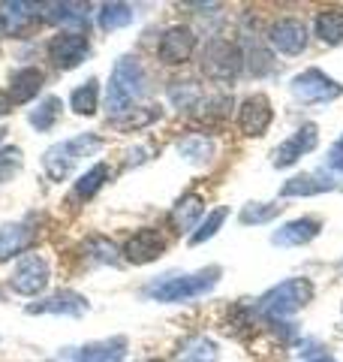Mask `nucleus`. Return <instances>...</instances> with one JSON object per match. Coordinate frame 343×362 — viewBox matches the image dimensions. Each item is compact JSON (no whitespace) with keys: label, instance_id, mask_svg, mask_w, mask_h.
<instances>
[{"label":"nucleus","instance_id":"24","mask_svg":"<svg viewBox=\"0 0 343 362\" xmlns=\"http://www.w3.org/2000/svg\"><path fill=\"white\" fill-rule=\"evenodd\" d=\"M97 97H100V82L97 78H88L85 85H78L73 90V97H70L73 112H78V115H94L97 112Z\"/></svg>","mask_w":343,"mask_h":362},{"label":"nucleus","instance_id":"37","mask_svg":"<svg viewBox=\"0 0 343 362\" xmlns=\"http://www.w3.org/2000/svg\"><path fill=\"white\" fill-rule=\"evenodd\" d=\"M316 362H335V359H328V356H319Z\"/></svg>","mask_w":343,"mask_h":362},{"label":"nucleus","instance_id":"34","mask_svg":"<svg viewBox=\"0 0 343 362\" xmlns=\"http://www.w3.org/2000/svg\"><path fill=\"white\" fill-rule=\"evenodd\" d=\"M88 247H97V251H100L97 259H102V263H112V266H118V263H121V259H118V251H114V245L106 242V239H100V235H97V239H90Z\"/></svg>","mask_w":343,"mask_h":362},{"label":"nucleus","instance_id":"30","mask_svg":"<svg viewBox=\"0 0 343 362\" xmlns=\"http://www.w3.org/2000/svg\"><path fill=\"white\" fill-rule=\"evenodd\" d=\"M226 214H229V209L226 206H220V209H214L211 214H208V218H205L202 223H199V230L196 233H193L190 235V245H202V242H208L211 239V235L217 233V230H220V226H223V221H226Z\"/></svg>","mask_w":343,"mask_h":362},{"label":"nucleus","instance_id":"6","mask_svg":"<svg viewBox=\"0 0 343 362\" xmlns=\"http://www.w3.org/2000/svg\"><path fill=\"white\" fill-rule=\"evenodd\" d=\"M49 278H52L49 263H45L40 254H28L18 259V266L13 269V275H9V287L21 293V296H37V293L49 287Z\"/></svg>","mask_w":343,"mask_h":362},{"label":"nucleus","instance_id":"2","mask_svg":"<svg viewBox=\"0 0 343 362\" xmlns=\"http://www.w3.org/2000/svg\"><path fill=\"white\" fill-rule=\"evenodd\" d=\"M145 94V70L139 58H121L114 64L112 78H109V94H106V106L112 115H124L130 112V106Z\"/></svg>","mask_w":343,"mask_h":362},{"label":"nucleus","instance_id":"3","mask_svg":"<svg viewBox=\"0 0 343 362\" xmlns=\"http://www.w3.org/2000/svg\"><path fill=\"white\" fill-rule=\"evenodd\" d=\"M97 148H102V139L94 136V133H85V136H76V139H64V142L52 145V148L42 154L45 175H49L52 181H64L82 157H88L90 151H97Z\"/></svg>","mask_w":343,"mask_h":362},{"label":"nucleus","instance_id":"28","mask_svg":"<svg viewBox=\"0 0 343 362\" xmlns=\"http://www.w3.org/2000/svg\"><path fill=\"white\" fill-rule=\"evenodd\" d=\"M61 97H45L42 103H37V109L30 112V124L37 130H52L54 127V121L57 115H61Z\"/></svg>","mask_w":343,"mask_h":362},{"label":"nucleus","instance_id":"33","mask_svg":"<svg viewBox=\"0 0 343 362\" xmlns=\"http://www.w3.org/2000/svg\"><path fill=\"white\" fill-rule=\"evenodd\" d=\"M160 115V109L154 106H145V112H139V115H121V118H114V127L118 130H136V127H145V124H151L154 118Z\"/></svg>","mask_w":343,"mask_h":362},{"label":"nucleus","instance_id":"31","mask_svg":"<svg viewBox=\"0 0 343 362\" xmlns=\"http://www.w3.org/2000/svg\"><path fill=\"white\" fill-rule=\"evenodd\" d=\"M283 206H277V202H250V206L241 209V223H268L271 218H277Z\"/></svg>","mask_w":343,"mask_h":362},{"label":"nucleus","instance_id":"18","mask_svg":"<svg viewBox=\"0 0 343 362\" xmlns=\"http://www.w3.org/2000/svg\"><path fill=\"white\" fill-rule=\"evenodd\" d=\"M319 226L323 223H319L316 218H295L289 223H283L280 230L271 235V242L280 245V247H299V245H307V242L316 239Z\"/></svg>","mask_w":343,"mask_h":362},{"label":"nucleus","instance_id":"4","mask_svg":"<svg viewBox=\"0 0 343 362\" xmlns=\"http://www.w3.org/2000/svg\"><path fill=\"white\" fill-rule=\"evenodd\" d=\"M313 299V284L307 278H289L277 284L274 290H268L265 296L259 299V311L268 317V320H277V317H289L295 311H301L307 302Z\"/></svg>","mask_w":343,"mask_h":362},{"label":"nucleus","instance_id":"19","mask_svg":"<svg viewBox=\"0 0 343 362\" xmlns=\"http://www.w3.org/2000/svg\"><path fill=\"white\" fill-rule=\"evenodd\" d=\"M124 356H127V338H109L78 347L73 362H124Z\"/></svg>","mask_w":343,"mask_h":362},{"label":"nucleus","instance_id":"15","mask_svg":"<svg viewBox=\"0 0 343 362\" xmlns=\"http://www.w3.org/2000/svg\"><path fill=\"white\" fill-rule=\"evenodd\" d=\"M42 82H45V73L40 66H21V70H16L9 76V90H6L9 103H16V106L30 103V100L40 94Z\"/></svg>","mask_w":343,"mask_h":362},{"label":"nucleus","instance_id":"36","mask_svg":"<svg viewBox=\"0 0 343 362\" xmlns=\"http://www.w3.org/2000/svg\"><path fill=\"white\" fill-rule=\"evenodd\" d=\"M9 109H13V103H9V97L4 94V90H0V115H6Z\"/></svg>","mask_w":343,"mask_h":362},{"label":"nucleus","instance_id":"35","mask_svg":"<svg viewBox=\"0 0 343 362\" xmlns=\"http://www.w3.org/2000/svg\"><path fill=\"white\" fill-rule=\"evenodd\" d=\"M328 166L331 169H343V139L331 148V154H328Z\"/></svg>","mask_w":343,"mask_h":362},{"label":"nucleus","instance_id":"29","mask_svg":"<svg viewBox=\"0 0 343 362\" xmlns=\"http://www.w3.org/2000/svg\"><path fill=\"white\" fill-rule=\"evenodd\" d=\"M178 151L193 163H205L211 157V151H214V142L205 139V136H190V139H184L178 145Z\"/></svg>","mask_w":343,"mask_h":362},{"label":"nucleus","instance_id":"21","mask_svg":"<svg viewBox=\"0 0 343 362\" xmlns=\"http://www.w3.org/2000/svg\"><path fill=\"white\" fill-rule=\"evenodd\" d=\"M42 18L54 21V25H88V4H42Z\"/></svg>","mask_w":343,"mask_h":362},{"label":"nucleus","instance_id":"17","mask_svg":"<svg viewBox=\"0 0 343 362\" xmlns=\"http://www.w3.org/2000/svg\"><path fill=\"white\" fill-rule=\"evenodd\" d=\"M37 9L40 6H33V4H4L0 6V30L9 33V37L28 33L40 18Z\"/></svg>","mask_w":343,"mask_h":362},{"label":"nucleus","instance_id":"9","mask_svg":"<svg viewBox=\"0 0 343 362\" xmlns=\"http://www.w3.org/2000/svg\"><path fill=\"white\" fill-rule=\"evenodd\" d=\"M196 52V33H193L187 25H175L169 28L163 37H160V45H157V54L160 61L175 66V64H187Z\"/></svg>","mask_w":343,"mask_h":362},{"label":"nucleus","instance_id":"10","mask_svg":"<svg viewBox=\"0 0 343 362\" xmlns=\"http://www.w3.org/2000/svg\"><path fill=\"white\" fill-rule=\"evenodd\" d=\"M163 251H166V239L157 230H151V226H145V230L133 233L127 239V245H124V259L133 266H145V263H154L157 257H163Z\"/></svg>","mask_w":343,"mask_h":362},{"label":"nucleus","instance_id":"14","mask_svg":"<svg viewBox=\"0 0 343 362\" xmlns=\"http://www.w3.org/2000/svg\"><path fill=\"white\" fill-rule=\"evenodd\" d=\"M37 239V226H33V218H25L18 223H6L0 226V263L9 257H18L21 251H28Z\"/></svg>","mask_w":343,"mask_h":362},{"label":"nucleus","instance_id":"1","mask_svg":"<svg viewBox=\"0 0 343 362\" xmlns=\"http://www.w3.org/2000/svg\"><path fill=\"white\" fill-rule=\"evenodd\" d=\"M217 281H220V269L217 266L193 272V275H163L145 287V296L157 302H187L208 293Z\"/></svg>","mask_w":343,"mask_h":362},{"label":"nucleus","instance_id":"23","mask_svg":"<svg viewBox=\"0 0 343 362\" xmlns=\"http://www.w3.org/2000/svg\"><path fill=\"white\" fill-rule=\"evenodd\" d=\"M331 187H335V181H328V178L323 181L316 175H295L280 187V197H313V194H323V190H331Z\"/></svg>","mask_w":343,"mask_h":362},{"label":"nucleus","instance_id":"12","mask_svg":"<svg viewBox=\"0 0 343 362\" xmlns=\"http://www.w3.org/2000/svg\"><path fill=\"white\" fill-rule=\"evenodd\" d=\"M271 118L274 112L265 94H250L241 103V109H238V127H241L244 136H262L268 130Z\"/></svg>","mask_w":343,"mask_h":362},{"label":"nucleus","instance_id":"13","mask_svg":"<svg viewBox=\"0 0 343 362\" xmlns=\"http://www.w3.org/2000/svg\"><path fill=\"white\" fill-rule=\"evenodd\" d=\"M316 142H319V133H316V124H304L301 130H295L289 139H286L283 145H277L271 154V163L274 166H292L295 160H299L301 154L307 151H313L316 148Z\"/></svg>","mask_w":343,"mask_h":362},{"label":"nucleus","instance_id":"32","mask_svg":"<svg viewBox=\"0 0 343 362\" xmlns=\"http://www.w3.org/2000/svg\"><path fill=\"white\" fill-rule=\"evenodd\" d=\"M21 163H25L21 148H16V145H4V148H0V185H6V181L21 169Z\"/></svg>","mask_w":343,"mask_h":362},{"label":"nucleus","instance_id":"39","mask_svg":"<svg viewBox=\"0 0 343 362\" xmlns=\"http://www.w3.org/2000/svg\"><path fill=\"white\" fill-rule=\"evenodd\" d=\"M4 133H6V130H0V139H4Z\"/></svg>","mask_w":343,"mask_h":362},{"label":"nucleus","instance_id":"8","mask_svg":"<svg viewBox=\"0 0 343 362\" xmlns=\"http://www.w3.org/2000/svg\"><path fill=\"white\" fill-rule=\"evenodd\" d=\"M88 52H90V42H88V33H82V30L57 33L49 42V58L57 70H73V66L85 61Z\"/></svg>","mask_w":343,"mask_h":362},{"label":"nucleus","instance_id":"22","mask_svg":"<svg viewBox=\"0 0 343 362\" xmlns=\"http://www.w3.org/2000/svg\"><path fill=\"white\" fill-rule=\"evenodd\" d=\"M316 37L328 42V45H337L343 42V9H319L316 13Z\"/></svg>","mask_w":343,"mask_h":362},{"label":"nucleus","instance_id":"5","mask_svg":"<svg viewBox=\"0 0 343 362\" xmlns=\"http://www.w3.org/2000/svg\"><path fill=\"white\" fill-rule=\"evenodd\" d=\"M241 66H244V58H241V52H238L232 42L214 40V42L205 45L202 73L208 78H214V82H232V78L241 73Z\"/></svg>","mask_w":343,"mask_h":362},{"label":"nucleus","instance_id":"7","mask_svg":"<svg viewBox=\"0 0 343 362\" xmlns=\"http://www.w3.org/2000/svg\"><path fill=\"white\" fill-rule=\"evenodd\" d=\"M292 94L301 103H328L343 94V88L323 70H304L301 76L292 78Z\"/></svg>","mask_w":343,"mask_h":362},{"label":"nucleus","instance_id":"26","mask_svg":"<svg viewBox=\"0 0 343 362\" xmlns=\"http://www.w3.org/2000/svg\"><path fill=\"white\" fill-rule=\"evenodd\" d=\"M106 181H109V166L106 163H94L82 178L76 181V197L90 199L102 185H106Z\"/></svg>","mask_w":343,"mask_h":362},{"label":"nucleus","instance_id":"27","mask_svg":"<svg viewBox=\"0 0 343 362\" xmlns=\"http://www.w3.org/2000/svg\"><path fill=\"white\" fill-rule=\"evenodd\" d=\"M133 18H136V13H133V6H127V4H106L100 9V28L102 30L127 28Z\"/></svg>","mask_w":343,"mask_h":362},{"label":"nucleus","instance_id":"38","mask_svg":"<svg viewBox=\"0 0 343 362\" xmlns=\"http://www.w3.org/2000/svg\"><path fill=\"white\" fill-rule=\"evenodd\" d=\"M148 362H163V359H148Z\"/></svg>","mask_w":343,"mask_h":362},{"label":"nucleus","instance_id":"25","mask_svg":"<svg viewBox=\"0 0 343 362\" xmlns=\"http://www.w3.org/2000/svg\"><path fill=\"white\" fill-rule=\"evenodd\" d=\"M178 362H217V344L208 338H190L178 350Z\"/></svg>","mask_w":343,"mask_h":362},{"label":"nucleus","instance_id":"16","mask_svg":"<svg viewBox=\"0 0 343 362\" xmlns=\"http://www.w3.org/2000/svg\"><path fill=\"white\" fill-rule=\"evenodd\" d=\"M85 311H88V299L82 293H73V290H61L49 299L28 305V314H73V317H78Z\"/></svg>","mask_w":343,"mask_h":362},{"label":"nucleus","instance_id":"20","mask_svg":"<svg viewBox=\"0 0 343 362\" xmlns=\"http://www.w3.org/2000/svg\"><path fill=\"white\" fill-rule=\"evenodd\" d=\"M205 211V199L199 194H187L175 202V209H172V226H175L178 233H187L196 226V221L202 218Z\"/></svg>","mask_w":343,"mask_h":362},{"label":"nucleus","instance_id":"11","mask_svg":"<svg viewBox=\"0 0 343 362\" xmlns=\"http://www.w3.org/2000/svg\"><path fill=\"white\" fill-rule=\"evenodd\" d=\"M268 42L283 54H301L307 45V28L299 18H277L268 28Z\"/></svg>","mask_w":343,"mask_h":362}]
</instances>
